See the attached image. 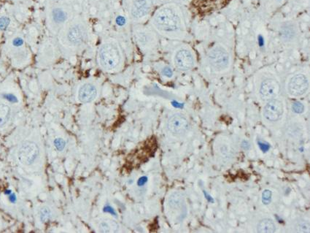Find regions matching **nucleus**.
<instances>
[{"instance_id":"nucleus-2","label":"nucleus","mask_w":310,"mask_h":233,"mask_svg":"<svg viewBox=\"0 0 310 233\" xmlns=\"http://www.w3.org/2000/svg\"><path fill=\"white\" fill-rule=\"evenodd\" d=\"M58 35L64 48L76 51L84 48L89 41V27L83 18L73 16Z\"/></svg>"},{"instance_id":"nucleus-21","label":"nucleus","mask_w":310,"mask_h":233,"mask_svg":"<svg viewBox=\"0 0 310 233\" xmlns=\"http://www.w3.org/2000/svg\"><path fill=\"white\" fill-rule=\"evenodd\" d=\"M52 213L47 206L43 207L40 210V219L43 223H46L51 219Z\"/></svg>"},{"instance_id":"nucleus-19","label":"nucleus","mask_w":310,"mask_h":233,"mask_svg":"<svg viewBox=\"0 0 310 233\" xmlns=\"http://www.w3.org/2000/svg\"><path fill=\"white\" fill-rule=\"evenodd\" d=\"M257 231L259 233H273L276 231V225L270 218H264L258 223Z\"/></svg>"},{"instance_id":"nucleus-29","label":"nucleus","mask_w":310,"mask_h":233,"mask_svg":"<svg viewBox=\"0 0 310 233\" xmlns=\"http://www.w3.org/2000/svg\"><path fill=\"white\" fill-rule=\"evenodd\" d=\"M299 229H302V232H308L309 231V224L307 222H302L299 224Z\"/></svg>"},{"instance_id":"nucleus-28","label":"nucleus","mask_w":310,"mask_h":233,"mask_svg":"<svg viewBox=\"0 0 310 233\" xmlns=\"http://www.w3.org/2000/svg\"><path fill=\"white\" fill-rule=\"evenodd\" d=\"M48 5L52 4H62V3H67L70 0H47Z\"/></svg>"},{"instance_id":"nucleus-3","label":"nucleus","mask_w":310,"mask_h":233,"mask_svg":"<svg viewBox=\"0 0 310 233\" xmlns=\"http://www.w3.org/2000/svg\"><path fill=\"white\" fill-rule=\"evenodd\" d=\"M97 59L99 66L105 71L119 70L124 60L123 50L119 43L112 38L104 40L98 49Z\"/></svg>"},{"instance_id":"nucleus-4","label":"nucleus","mask_w":310,"mask_h":233,"mask_svg":"<svg viewBox=\"0 0 310 233\" xmlns=\"http://www.w3.org/2000/svg\"><path fill=\"white\" fill-rule=\"evenodd\" d=\"M72 18L73 10L68 3L48 5L46 11V25L51 33L59 35Z\"/></svg>"},{"instance_id":"nucleus-8","label":"nucleus","mask_w":310,"mask_h":233,"mask_svg":"<svg viewBox=\"0 0 310 233\" xmlns=\"http://www.w3.org/2000/svg\"><path fill=\"white\" fill-rule=\"evenodd\" d=\"M210 65L217 71L226 70L230 63V56L226 48L221 46L212 48L207 53Z\"/></svg>"},{"instance_id":"nucleus-13","label":"nucleus","mask_w":310,"mask_h":233,"mask_svg":"<svg viewBox=\"0 0 310 233\" xmlns=\"http://www.w3.org/2000/svg\"><path fill=\"white\" fill-rule=\"evenodd\" d=\"M284 113V105L282 101L274 99L267 101L264 108L263 115L266 120L271 122H278Z\"/></svg>"},{"instance_id":"nucleus-30","label":"nucleus","mask_w":310,"mask_h":233,"mask_svg":"<svg viewBox=\"0 0 310 233\" xmlns=\"http://www.w3.org/2000/svg\"><path fill=\"white\" fill-rule=\"evenodd\" d=\"M260 148L263 152H266L269 149V145L264 144V143H258Z\"/></svg>"},{"instance_id":"nucleus-16","label":"nucleus","mask_w":310,"mask_h":233,"mask_svg":"<svg viewBox=\"0 0 310 233\" xmlns=\"http://www.w3.org/2000/svg\"><path fill=\"white\" fill-rule=\"evenodd\" d=\"M97 95L98 90L95 85L91 83H86L80 86L77 97L81 103L87 104L95 100Z\"/></svg>"},{"instance_id":"nucleus-26","label":"nucleus","mask_w":310,"mask_h":233,"mask_svg":"<svg viewBox=\"0 0 310 233\" xmlns=\"http://www.w3.org/2000/svg\"><path fill=\"white\" fill-rule=\"evenodd\" d=\"M99 230L102 232H109L110 231V225L108 223L103 221L99 225Z\"/></svg>"},{"instance_id":"nucleus-11","label":"nucleus","mask_w":310,"mask_h":233,"mask_svg":"<svg viewBox=\"0 0 310 233\" xmlns=\"http://www.w3.org/2000/svg\"><path fill=\"white\" fill-rule=\"evenodd\" d=\"M174 64L178 70L182 71L190 70L195 65L194 54L189 48H180L175 52Z\"/></svg>"},{"instance_id":"nucleus-20","label":"nucleus","mask_w":310,"mask_h":233,"mask_svg":"<svg viewBox=\"0 0 310 233\" xmlns=\"http://www.w3.org/2000/svg\"><path fill=\"white\" fill-rule=\"evenodd\" d=\"M184 196L179 192L173 193L169 199V205L172 208H181L184 205Z\"/></svg>"},{"instance_id":"nucleus-12","label":"nucleus","mask_w":310,"mask_h":233,"mask_svg":"<svg viewBox=\"0 0 310 233\" xmlns=\"http://www.w3.org/2000/svg\"><path fill=\"white\" fill-rule=\"evenodd\" d=\"M190 125L189 120L181 113L173 114L167 122V128L175 136H182L189 131Z\"/></svg>"},{"instance_id":"nucleus-9","label":"nucleus","mask_w":310,"mask_h":233,"mask_svg":"<svg viewBox=\"0 0 310 233\" xmlns=\"http://www.w3.org/2000/svg\"><path fill=\"white\" fill-rule=\"evenodd\" d=\"M8 50L11 59L17 64L23 63L30 56L25 42L20 36H15L11 39L8 45Z\"/></svg>"},{"instance_id":"nucleus-10","label":"nucleus","mask_w":310,"mask_h":233,"mask_svg":"<svg viewBox=\"0 0 310 233\" xmlns=\"http://www.w3.org/2000/svg\"><path fill=\"white\" fill-rule=\"evenodd\" d=\"M309 89V80L303 74H296L290 78L287 85L289 94L293 97L304 95Z\"/></svg>"},{"instance_id":"nucleus-31","label":"nucleus","mask_w":310,"mask_h":233,"mask_svg":"<svg viewBox=\"0 0 310 233\" xmlns=\"http://www.w3.org/2000/svg\"><path fill=\"white\" fill-rule=\"evenodd\" d=\"M242 146L244 149H245V150H248V149H250V144H249L248 142H247V141H243L242 144Z\"/></svg>"},{"instance_id":"nucleus-18","label":"nucleus","mask_w":310,"mask_h":233,"mask_svg":"<svg viewBox=\"0 0 310 233\" xmlns=\"http://www.w3.org/2000/svg\"><path fill=\"white\" fill-rule=\"evenodd\" d=\"M12 117V109L6 102H0V129L6 128Z\"/></svg>"},{"instance_id":"nucleus-15","label":"nucleus","mask_w":310,"mask_h":233,"mask_svg":"<svg viewBox=\"0 0 310 233\" xmlns=\"http://www.w3.org/2000/svg\"><path fill=\"white\" fill-rule=\"evenodd\" d=\"M279 91H280V86H279L278 82L269 78V79L263 80L261 83L259 94L261 99L267 102L277 97Z\"/></svg>"},{"instance_id":"nucleus-6","label":"nucleus","mask_w":310,"mask_h":233,"mask_svg":"<svg viewBox=\"0 0 310 233\" xmlns=\"http://www.w3.org/2000/svg\"><path fill=\"white\" fill-rule=\"evenodd\" d=\"M39 146L33 141H24L18 149V160L25 166H30L33 165L39 158Z\"/></svg>"},{"instance_id":"nucleus-25","label":"nucleus","mask_w":310,"mask_h":233,"mask_svg":"<svg viewBox=\"0 0 310 233\" xmlns=\"http://www.w3.org/2000/svg\"><path fill=\"white\" fill-rule=\"evenodd\" d=\"M10 21L9 18L6 17V16H3L0 18V30L2 31H5L7 30L8 26H9Z\"/></svg>"},{"instance_id":"nucleus-14","label":"nucleus","mask_w":310,"mask_h":233,"mask_svg":"<svg viewBox=\"0 0 310 233\" xmlns=\"http://www.w3.org/2000/svg\"><path fill=\"white\" fill-rule=\"evenodd\" d=\"M299 31L297 24L293 22H285L279 29V37L281 41L285 43H294L298 40Z\"/></svg>"},{"instance_id":"nucleus-1","label":"nucleus","mask_w":310,"mask_h":233,"mask_svg":"<svg viewBox=\"0 0 310 233\" xmlns=\"http://www.w3.org/2000/svg\"><path fill=\"white\" fill-rule=\"evenodd\" d=\"M151 25L160 35L170 39L181 40L186 36L182 11L175 5H166L159 8L152 16Z\"/></svg>"},{"instance_id":"nucleus-17","label":"nucleus","mask_w":310,"mask_h":233,"mask_svg":"<svg viewBox=\"0 0 310 233\" xmlns=\"http://www.w3.org/2000/svg\"><path fill=\"white\" fill-rule=\"evenodd\" d=\"M231 0H197V6L203 14H211L226 7Z\"/></svg>"},{"instance_id":"nucleus-24","label":"nucleus","mask_w":310,"mask_h":233,"mask_svg":"<svg viewBox=\"0 0 310 233\" xmlns=\"http://www.w3.org/2000/svg\"><path fill=\"white\" fill-rule=\"evenodd\" d=\"M292 110L295 113L301 114L304 111V106L300 102H295L292 104Z\"/></svg>"},{"instance_id":"nucleus-7","label":"nucleus","mask_w":310,"mask_h":233,"mask_svg":"<svg viewBox=\"0 0 310 233\" xmlns=\"http://www.w3.org/2000/svg\"><path fill=\"white\" fill-rule=\"evenodd\" d=\"M132 34L136 45L142 51H149L157 44L155 35L147 27L136 24L133 27Z\"/></svg>"},{"instance_id":"nucleus-22","label":"nucleus","mask_w":310,"mask_h":233,"mask_svg":"<svg viewBox=\"0 0 310 233\" xmlns=\"http://www.w3.org/2000/svg\"><path fill=\"white\" fill-rule=\"evenodd\" d=\"M272 198V192L269 189H266L262 193V202L265 205H269Z\"/></svg>"},{"instance_id":"nucleus-23","label":"nucleus","mask_w":310,"mask_h":233,"mask_svg":"<svg viewBox=\"0 0 310 233\" xmlns=\"http://www.w3.org/2000/svg\"><path fill=\"white\" fill-rule=\"evenodd\" d=\"M54 145L55 146L56 150L59 152H62L64 150V148L66 146L65 141L62 138H57L54 140Z\"/></svg>"},{"instance_id":"nucleus-27","label":"nucleus","mask_w":310,"mask_h":233,"mask_svg":"<svg viewBox=\"0 0 310 233\" xmlns=\"http://www.w3.org/2000/svg\"><path fill=\"white\" fill-rule=\"evenodd\" d=\"M162 72H163L164 75L168 77V78H170V77L173 76V70H172L171 68H170V67H165Z\"/></svg>"},{"instance_id":"nucleus-5","label":"nucleus","mask_w":310,"mask_h":233,"mask_svg":"<svg viewBox=\"0 0 310 233\" xmlns=\"http://www.w3.org/2000/svg\"><path fill=\"white\" fill-rule=\"evenodd\" d=\"M154 7V0H126V9L130 19L139 24L150 15Z\"/></svg>"}]
</instances>
